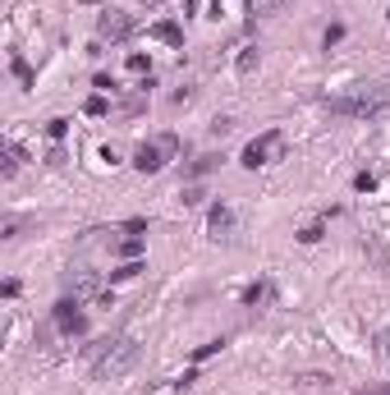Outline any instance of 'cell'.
<instances>
[{
  "label": "cell",
  "mask_w": 390,
  "mask_h": 395,
  "mask_svg": "<svg viewBox=\"0 0 390 395\" xmlns=\"http://www.w3.org/2000/svg\"><path fill=\"white\" fill-rule=\"evenodd\" d=\"M92 354H97V359H92V377L97 381H120L124 372L138 363L143 345H138L134 335H120V340H101Z\"/></svg>",
  "instance_id": "1"
},
{
  "label": "cell",
  "mask_w": 390,
  "mask_h": 395,
  "mask_svg": "<svg viewBox=\"0 0 390 395\" xmlns=\"http://www.w3.org/2000/svg\"><path fill=\"white\" fill-rule=\"evenodd\" d=\"M326 106L335 115H354V120H367V115H381L386 110V88L376 83H363V88L345 92V97H326Z\"/></svg>",
  "instance_id": "2"
},
{
  "label": "cell",
  "mask_w": 390,
  "mask_h": 395,
  "mask_svg": "<svg viewBox=\"0 0 390 395\" xmlns=\"http://www.w3.org/2000/svg\"><path fill=\"white\" fill-rule=\"evenodd\" d=\"M175 152H180V138L165 134V138H156V143H143V147H138V152H134V166L143 170V175H156V170H161Z\"/></svg>",
  "instance_id": "3"
},
{
  "label": "cell",
  "mask_w": 390,
  "mask_h": 395,
  "mask_svg": "<svg viewBox=\"0 0 390 395\" xmlns=\"http://www.w3.org/2000/svg\"><path fill=\"white\" fill-rule=\"evenodd\" d=\"M285 152V138H280V129H271V134H262V138H253V143H248V147H243V166L248 170H257V166H271V161H276V156Z\"/></svg>",
  "instance_id": "4"
},
{
  "label": "cell",
  "mask_w": 390,
  "mask_h": 395,
  "mask_svg": "<svg viewBox=\"0 0 390 395\" xmlns=\"http://www.w3.org/2000/svg\"><path fill=\"white\" fill-rule=\"evenodd\" d=\"M129 32H134V19L124 14V10H106V14L97 19V37H101V42H124Z\"/></svg>",
  "instance_id": "5"
},
{
  "label": "cell",
  "mask_w": 390,
  "mask_h": 395,
  "mask_svg": "<svg viewBox=\"0 0 390 395\" xmlns=\"http://www.w3.org/2000/svg\"><path fill=\"white\" fill-rule=\"evenodd\" d=\"M56 326L64 335H83V313H78V299H60L56 304Z\"/></svg>",
  "instance_id": "6"
},
{
  "label": "cell",
  "mask_w": 390,
  "mask_h": 395,
  "mask_svg": "<svg viewBox=\"0 0 390 395\" xmlns=\"http://www.w3.org/2000/svg\"><path fill=\"white\" fill-rule=\"evenodd\" d=\"M207 230H211V239H221V235H230V230H234V212H230L226 202H216V207H211Z\"/></svg>",
  "instance_id": "7"
},
{
  "label": "cell",
  "mask_w": 390,
  "mask_h": 395,
  "mask_svg": "<svg viewBox=\"0 0 390 395\" xmlns=\"http://www.w3.org/2000/svg\"><path fill=\"white\" fill-rule=\"evenodd\" d=\"M151 37L165 46H184V28L180 23H170V19H161V23H151Z\"/></svg>",
  "instance_id": "8"
},
{
  "label": "cell",
  "mask_w": 390,
  "mask_h": 395,
  "mask_svg": "<svg viewBox=\"0 0 390 395\" xmlns=\"http://www.w3.org/2000/svg\"><path fill=\"white\" fill-rule=\"evenodd\" d=\"M19 161H23L19 143H5V156H0V175H5V180H14V175H19Z\"/></svg>",
  "instance_id": "9"
},
{
  "label": "cell",
  "mask_w": 390,
  "mask_h": 395,
  "mask_svg": "<svg viewBox=\"0 0 390 395\" xmlns=\"http://www.w3.org/2000/svg\"><path fill=\"white\" fill-rule=\"evenodd\" d=\"M92 294H101V280H97L92 272H83L74 280V299H92Z\"/></svg>",
  "instance_id": "10"
},
{
  "label": "cell",
  "mask_w": 390,
  "mask_h": 395,
  "mask_svg": "<svg viewBox=\"0 0 390 395\" xmlns=\"http://www.w3.org/2000/svg\"><path fill=\"white\" fill-rule=\"evenodd\" d=\"M257 74V46H243L239 51V78H253Z\"/></svg>",
  "instance_id": "11"
},
{
  "label": "cell",
  "mask_w": 390,
  "mask_h": 395,
  "mask_svg": "<svg viewBox=\"0 0 390 395\" xmlns=\"http://www.w3.org/2000/svg\"><path fill=\"white\" fill-rule=\"evenodd\" d=\"M285 5H289V0H248V10H253V14H262V19H267V14H280Z\"/></svg>",
  "instance_id": "12"
},
{
  "label": "cell",
  "mask_w": 390,
  "mask_h": 395,
  "mask_svg": "<svg viewBox=\"0 0 390 395\" xmlns=\"http://www.w3.org/2000/svg\"><path fill=\"white\" fill-rule=\"evenodd\" d=\"M10 69H14V78H19V83H23V88H32V83H37V78H32V69H28V60H23V56H14V60H10Z\"/></svg>",
  "instance_id": "13"
},
{
  "label": "cell",
  "mask_w": 390,
  "mask_h": 395,
  "mask_svg": "<svg viewBox=\"0 0 390 395\" xmlns=\"http://www.w3.org/2000/svg\"><path fill=\"white\" fill-rule=\"evenodd\" d=\"M83 110H88V115H92V120H101V115H106V110H110V101H106V97H101V92H97V97H88V106H83Z\"/></svg>",
  "instance_id": "14"
},
{
  "label": "cell",
  "mask_w": 390,
  "mask_h": 395,
  "mask_svg": "<svg viewBox=\"0 0 390 395\" xmlns=\"http://www.w3.org/2000/svg\"><path fill=\"white\" fill-rule=\"evenodd\" d=\"M262 299H267V285H262V280H257V285H248V289H243V304H248V308H257V304H262Z\"/></svg>",
  "instance_id": "15"
},
{
  "label": "cell",
  "mask_w": 390,
  "mask_h": 395,
  "mask_svg": "<svg viewBox=\"0 0 390 395\" xmlns=\"http://www.w3.org/2000/svg\"><path fill=\"white\" fill-rule=\"evenodd\" d=\"M221 166V156H197L193 166H188V175H207V170H216Z\"/></svg>",
  "instance_id": "16"
},
{
  "label": "cell",
  "mask_w": 390,
  "mask_h": 395,
  "mask_svg": "<svg viewBox=\"0 0 390 395\" xmlns=\"http://www.w3.org/2000/svg\"><path fill=\"white\" fill-rule=\"evenodd\" d=\"M321 235H326V226H321V221H313V226H303V230H299V239H303V243H317Z\"/></svg>",
  "instance_id": "17"
},
{
  "label": "cell",
  "mask_w": 390,
  "mask_h": 395,
  "mask_svg": "<svg viewBox=\"0 0 390 395\" xmlns=\"http://www.w3.org/2000/svg\"><path fill=\"white\" fill-rule=\"evenodd\" d=\"M202 202H207V193H202L197 184H188V189H184V207H202Z\"/></svg>",
  "instance_id": "18"
},
{
  "label": "cell",
  "mask_w": 390,
  "mask_h": 395,
  "mask_svg": "<svg viewBox=\"0 0 390 395\" xmlns=\"http://www.w3.org/2000/svg\"><path fill=\"white\" fill-rule=\"evenodd\" d=\"M221 350H226V340H207V345H197V354H193V359L202 363V359H211V354H221Z\"/></svg>",
  "instance_id": "19"
},
{
  "label": "cell",
  "mask_w": 390,
  "mask_h": 395,
  "mask_svg": "<svg viewBox=\"0 0 390 395\" xmlns=\"http://www.w3.org/2000/svg\"><path fill=\"white\" fill-rule=\"evenodd\" d=\"M64 129H69V120H51V124H46V138H51V143H60Z\"/></svg>",
  "instance_id": "20"
},
{
  "label": "cell",
  "mask_w": 390,
  "mask_h": 395,
  "mask_svg": "<svg viewBox=\"0 0 390 395\" xmlns=\"http://www.w3.org/2000/svg\"><path fill=\"white\" fill-rule=\"evenodd\" d=\"M138 272H143V267H138V262H124L120 272H110V280H134Z\"/></svg>",
  "instance_id": "21"
},
{
  "label": "cell",
  "mask_w": 390,
  "mask_h": 395,
  "mask_svg": "<svg viewBox=\"0 0 390 395\" xmlns=\"http://www.w3.org/2000/svg\"><path fill=\"white\" fill-rule=\"evenodd\" d=\"M138 253H143V239H124V243H120V258H129V262H134Z\"/></svg>",
  "instance_id": "22"
},
{
  "label": "cell",
  "mask_w": 390,
  "mask_h": 395,
  "mask_svg": "<svg viewBox=\"0 0 390 395\" xmlns=\"http://www.w3.org/2000/svg\"><path fill=\"white\" fill-rule=\"evenodd\" d=\"M129 69H134V74H147V56H129Z\"/></svg>",
  "instance_id": "23"
},
{
  "label": "cell",
  "mask_w": 390,
  "mask_h": 395,
  "mask_svg": "<svg viewBox=\"0 0 390 395\" xmlns=\"http://www.w3.org/2000/svg\"><path fill=\"white\" fill-rule=\"evenodd\" d=\"M46 161H51V166H64V147H60V143H56V147L46 152Z\"/></svg>",
  "instance_id": "24"
},
{
  "label": "cell",
  "mask_w": 390,
  "mask_h": 395,
  "mask_svg": "<svg viewBox=\"0 0 390 395\" xmlns=\"http://www.w3.org/2000/svg\"><path fill=\"white\" fill-rule=\"evenodd\" d=\"M230 129H234V120H216V124H211V134H216V138H226Z\"/></svg>",
  "instance_id": "25"
},
{
  "label": "cell",
  "mask_w": 390,
  "mask_h": 395,
  "mask_svg": "<svg viewBox=\"0 0 390 395\" xmlns=\"http://www.w3.org/2000/svg\"><path fill=\"white\" fill-rule=\"evenodd\" d=\"M372 184H376V180H372V175H367V170H363L358 180H354V189H358V193H367V189H372Z\"/></svg>",
  "instance_id": "26"
},
{
  "label": "cell",
  "mask_w": 390,
  "mask_h": 395,
  "mask_svg": "<svg viewBox=\"0 0 390 395\" xmlns=\"http://www.w3.org/2000/svg\"><path fill=\"white\" fill-rule=\"evenodd\" d=\"M376 345H381V359L390 363V331H381V340H376Z\"/></svg>",
  "instance_id": "27"
},
{
  "label": "cell",
  "mask_w": 390,
  "mask_h": 395,
  "mask_svg": "<svg viewBox=\"0 0 390 395\" xmlns=\"http://www.w3.org/2000/svg\"><path fill=\"white\" fill-rule=\"evenodd\" d=\"M386 19H390V14H386Z\"/></svg>",
  "instance_id": "28"
}]
</instances>
